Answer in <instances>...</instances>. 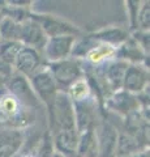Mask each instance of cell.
<instances>
[{"label": "cell", "instance_id": "cell-1", "mask_svg": "<svg viewBox=\"0 0 150 157\" xmlns=\"http://www.w3.org/2000/svg\"><path fill=\"white\" fill-rule=\"evenodd\" d=\"M35 110L9 93L5 86L0 88V130L13 128L21 130L34 122Z\"/></svg>", "mask_w": 150, "mask_h": 157}, {"label": "cell", "instance_id": "cell-2", "mask_svg": "<svg viewBox=\"0 0 150 157\" xmlns=\"http://www.w3.org/2000/svg\"><path fill=\"white\" fill-rule=\"evenodd\" d=\"M47 110L50 118V134L65 130H76L73 102L67 93H57L54 102Z\"/></svg>", "mask_w": 150, "mask_h": 157}, {"label": "cell", "instance_id": "cell-3", "mask_svg": "<svg viewBox=\"0 0 150 157\" xmlns=\"http://www.w3.org/2000/svg\"><path fill=\"white\" fill-rule=\"evenodd\" d=\"M47 67L56 82L57 90L61 93H67V90L77 80L84 77V64H82V60L72 56L60 62L47 63Z\"/></svg>", "mask_w": 150, "mask_h": 157}, {"label": "cell", "instance_id": "cell-4", "mask_svg": "<svg viewBox=\"0 0 150 157\" xmlns=\"http://www.w3.org/2000/svg\"><path fill=\"white\" fill-rule=\"evenodd\" d=\"M29 82H30L34 94L41 101V104H43L48 109L52 102H54L59 90H57L56 82L47 67V63L45 67L41 68L37 73H34L29 78Z\"/></svg>", "mask_w": 150, "mask_h": 157}, {"label": "cell", "instance_id": "cell-5", "mask_svg": "<svg viewBox=\"0 0 150 157\" xmlns=\"http://www.w3.org/2000/svg\"><path fill=\"white\" fill-rule=\"evenodd\" d=\"M4 86L9 93H12L14 97H17L26 106L31 107L34 110H37L41 106V101L34 94L30 82H29V78H26L25 76H22L17 72H12L7 77Z\"/></svg>", "mask_w": 150, "mask_h": 157}, {"label": "cell", "instance_id": "cell-6", "mask_svg": "<svg viewBox=\"0 0 150 157\" xmlns=\"http://www.w3.org/2000/svg\"><path fill=\"white\" fill-rule=\"evenodd\" d=\"M30 17L39 24L47 38L52 37H61V36H73L77 37L81 34V30L73 24L64 21L59 17L51 16V14H38L31 13Z\"/></svg>", "mask_w": 150, "mask_h": 157}, {"label": "cell", "instance_id": "cell-7", "mask_svg": "<svg viewBox=\"0 0 150 157\" xmlns=\"http://www.w3.org/2000/svg\"><path fill=\"white\" fill-rule=\"evenodd\" d=\"M77 37L73 36H61L47 38V42L42 51V56L46 63L60 62L71 58L75 42Z\"/></svg>", "mask_w": 150, "mask_h": 157}, {"label": "cell", "instance_id": "cell-8", "mask_svg": "<svg viewBox=\"0 0 150 157\" xmlns=\"http://www.w3.org/2000/svg\"><path fill=\"white\" fill-rule=\"evenodd\" d=\"M149 89V67L145 64H128L123 88L128 94H141Z\"/></svg>", "mask_w": 150, "mask_h": 157}, {"label": "cell", "instance_id": "cell-9", "mask_svg": "<svg viewBox=\"0 0 150 157\" xmlns=\"http://www.w3.org/2000/svg\"><path fill=\"white\" fill-rule=\"evenodd\" d=\"M45 66L46 62L39 51H37L31 47L24 46L20 54L17 55L16 60H14L13 72H17L20 75L25 76L26 78H30L34 73H37Z\"/></svg>", "mask_w": 150, "mask_h": 157}, {"label": "cell", "instance_id": "cell-10", "mask_svg": "<svg viewBox=\"0 0 150 157\" xmlns=\"http://www.w3.org/2000/svg\"><path fill=\"white\" fill-rule=\"evenodd\" d=\"M31 14V13H30ZM20 42L24 46L31 47L34 50L39 51L42 54L43 47L47 42V36L43 32V29L35 20L29 17L24 22H21V36Z\"/></svg>", "mask_w": 150, "mask_h": 157}, {"label": "cell", "instance_id": "cell-11", "mask_svg": "<svg viewBox=\"0 0 150 157\" xmlns=\"http://www.w3.org/2000/svg\"><path fill=\"white\" fill-rule=\"evenodd\" d=\"M75 107V124L79 135L85 131L95 128V101L88 98L85 101L76 102Z\"/></svg>", "mask_w": 150, "mask_h": 157}, {"label": "cell", "instance_id": "cell-12", "mask_svg": "<svg viewBox=\"0 0 150 157\" xmlns=\"http://www.w3.org/2000/svg\"><path fill=\"white\" fill-rule=\"evenodd\" d=\"M54 144V149L63 157H76L79 132L77 130H65L50 134Z\"/></svg>", "mask_w": 150, "mask_h": 157}, {"label": "cell", "instance_id": "cell-13", "mask_svg": "<svg viewBox=\"0 0 150 157\" xmlns=\"http://www.w3.org/2000/svg\"><path fill=\"white\" fill-rule=\"evenodd\" d=\"M128 68V63L116 59L102 67V76L107 85L114 93L120 92L123 88L124 76Z\"/></svg>", "mask_w": 150, "mask_h": 157}, {"label": "cell", "instance_id": "cell-14", "mask_svg": "<svg viewBox=\"0 0 150 157\" xmlns=\"http://www.w3.org/2000/svg\"><path fill=\"white\" fill-rule=\"evenodd\" d=\"M24 144V131L13 128L0 130V157H16Z\"/></svg>", "mask_w": 150, "mask_h": 157}, {"label": "cell", "instance_id": "cell-15", "mask_svg": "<svg viewBox=\"0 0 150 157\" xmlns=\"http://www.w3.org/2000/svg\"><path fill=\"white\" fill-rule=\"evenodd\" d=\"M98 137V148L99 157H115L116 152V140H118V132L111 124L106 123L101 127V131H97Z\"/></svg>", "mask_w": 150, "mask_h": 157}, {"label": "cell", "instance_id": "cell-16", "mask_svg": "<svg viewBox=\"0 0 150 157\" xmlns=\"http://www.w3.org/2000/svg\"><path fill=\"white\" fill-rule=\"evenodd\" d=\"M116 51H118V48H115L110 45H106V43H97V45L86 54V56L84 59L93 66L103 67L104 64H107V63L114 62L118 59Z\"/></svg>", "mask_w": 150, "mask_h": 157}, {"label": "cell", "instance_id": "cell-17", "mask_svg": "<svg viewBox=\"0 0 150 157\" xmlns=\"http://www.w3.org/2000/svg\"><path fill=\"white\" fill-rule=\"evenodd\" d=\"M76 157H99L98 137H97L95 128L79 135Z\"/></svg>", "mask_w": 150, "mask_h": 157}, {"label": "cell", "instance_id": "cell-18", "mask_svg": "<svg viewBox=\"0 0 150 157\" xmlns=\"http://www.w3.org/2000/svg\"><path fill=\"white\" fill-rule=\"evenodd\" d=\"M91 39H94L98 43H106L115 48H118L119 46H122L123 43L129 38L128 33L123 30L120 28H107L102 29L99 32H95L89 36Z\"/></svg>", "mask_w": 150, "mask_h": 157}, {"label": "cell", "instance_id": "cell-19", "mask_svg": "<svg viewBox=\"0 0 150 157\" xmlns=\"http://www.w3.org/2000/svg\"><path fill=\"white\" fill-rule=\"evenodd\" d=\"M142 149H145V148H142L141 144L138 143L137 137L132 136L130 134L118 135L115 157H128V156H132Z\"/></svg>", "mask_w": 150, "mask_h": 157}, {"label": "cell", "instance_id": "cell-20", "mask_svg": "<svg viewBox=\"0 0 150 157\" xmlns=\"http://www.w3.org/2000/svg\"><path fill=\"white\" fill-rule=\"evenodd\" d=\"M21 24L2 13L0 18V37L2 41H20Z\"/></svg>", "mask_w": 150, "mask_h": 157}, {"label": "cell", "instance_id": "cell-21", "mask_svg": "<svg viewBox=\"0 0 150 157\" xmlns=\"http://www.w3.org/2000/svg\"><path fill=\"white\" fill-rule=\"evenodd\" d=\"M24 45L20 41H4L0 43V62L13 68L14 60L22 50Z\"/></svg>", "mask_w": 150, "mask_h": 157}, {"label": "cell", "instance_id": "cell-22", "mask_svg": "<svg viewBox=\"0 0 150 157\" xmlns=\"http://www.w3.org/2000/svg\"><path fill=\"white\" fill-rule=\"evenodd\" d=\"M67 94L71 98V101L73 102V104H76V102H81V101L88 100V98H91V89L88 84V81L82 77L80 80H77L75 84L67 90Z\"/></svg>", "mask_w": 150, "mask_h": 157}, {"label": "cell", "instance_id": "cell-23", "mask_svg": "<svg viewBox=\"0 0 150 157\" xmlns=\"http://www.w3.org/2000/svg\"><path fill=\"white\" fill-rule=\"evenodd\" d=\"M150 28V3L144 2L138 6L137 16H136V30L149 32Z\"/></svg>", "mask_w": 150, "mask_h": 157}, {"label": "cell", "instance_id": "cell-24", "mask_svg": "<svg viewBox=\"0 0 150 157\" xmlns=\"http://www.w3.org/2000/svg\"><path fill=\"white\" fill-rule=\"evenodd\" d=\"M134 42L137 43L144 50L145 54H148L149 55V32H142V30H134L132 33V37Z\"/></svg>", "mask_w": 150, "mask_h": 157}, {"label": "cell", "instance_id": "cell-25", "mask_svg": "<svg viewBox=\"0 0 150 157\" xmlns=\"http://www.w3.org/2000/svg\"><path fill=\"white\" fill-rule=\"evenodd\" d=\"M12 73V68L11 67H8V66H5L4 63H2L0 62V76H5V77H8L9 75Z\"/></svg>", "mask_w": 150, "mask_h": 157}, {"label": "cell", "instance_id": "cell-26", "mask_svg": "<svg viewBox=\"0 0 150 157\" xmlns=\"http://www.w3.org/2000/svg\"><path fill=\"white\" fill-rule=\"evenodd\" d=\"M128 157H149V148H145L142 151L137 152V153H134L132 156H128Z\"/></svg>", "mask_w": 150, "mask_h": 157}, {"label": "cell", "instance_id": "cell-27", "mask_svg": "<svg viewBox=\"0 0 150 157\" xmlns=\"http://www.w3.org/2000/svg\"><path fill=\"white\" fill-rule=\"evenodd\" d=\"M16 157H37V156L33 153H24V155H17Z\"/></svg>", "mask_w": 150, "mask_h": 157}, {"label": "cell", "instance_id": "cell-28", "mask_svg": "<svg viewBox=\"0 0 150 157\" xmlns=\"http://www.w3.org/2000/svg\"><path fill=\"white\" fill-rule=\"evenodd\" d=\"M5 81H7V77L5 76H0V88L5 84Z\"/></svg>", "mask_w": 150, "mask_h": 157}]
</instances>
